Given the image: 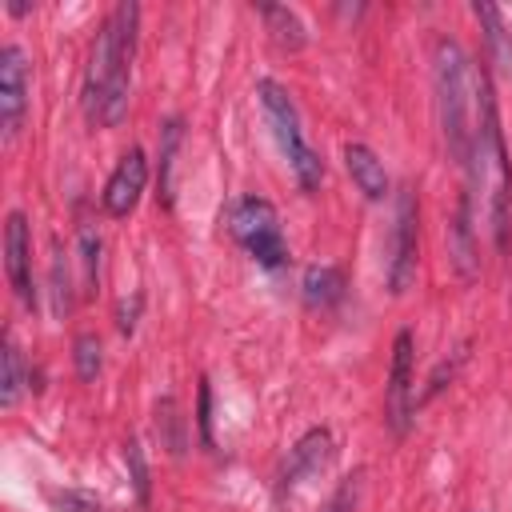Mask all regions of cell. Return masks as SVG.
<instances>
[{
  "mask_svg": "<svg viewBox=\"0 0 512 512\" xmlns=\"http://www.w3.org/2000/svg\"><path fill=\"white\" fill-rule=\"evenodd\" d=\"M136 24H140V8L124 0L108 12V20L92 40L80 100H84V116L96 128H116L128 112V68L136 52Z\"/></svg>",
  "mask_w": 512,
  "mask_h": 512,
  "instance_id": "obj_1",
  "label": "cell"
},
{
  "mask_svg": "<svg viewBox=\"0 0 512 512\" xmlns=\"http://www.w3.org/2000/svg\"><path fill=\"white\" fill-rule=\"evenodd\" d=\"M432 80H436V112H440V132L456 164H468L472 140H476V120H480V96L488 76L476 72L472 56L456 40H436L432 48Z\"/></svg>",
  "mask_w": 512,
  "mask_h": 512,
  "instance_id": "obj_2",
  "label": "cell"
},
{
  "mask_svg": "<svg viewBox=\"0 0 512 512\" xmlns=\"http://www.w3.org/2000/svg\"><path fill=\"white\" fill-rule=\"evenodd\" d=\"M464 168L472 172V188L484 192V208H488L496 248L508 252V240H512V164H508V148H504V136H500L492 84H484L476 140H472V156H468Z\"/></svg>",
  "mask_w": 512,
  "mask_h": 512,
  "instance_id": "obj_3",
  "label": "cell"
},
{
  "mask_svg": "<svg viewBox=\"0 0 512 512\" xmlns=\"http://www.w3.org/2000/svg\"><path fill=\"white\" fill-rule=\"evenodd\" d=\"M256 96L264 104V116L272 124V136H276V144H280V152H284V160H288L300 192H316L320 180H324V164H320V152L308 144V136L300 128V108H296L292 92L280 80H268L264 76L256 84Z\"/></svg>",
  "mask_w": 512,
  "mask_h": 512,
  "instance_id": "obj_4",
  "label": "cell"
},
{
  "mask_svg": "<svg viewBox=\"0 0 512 512\" xmlns=\"http://www.w3.org/2000/svg\"><path fill=\"white\" fill-rule=\"evenodd\" d=\"M228 232L268 272L288 264V244H284V232H280V212L264 196H240L228 208Z\"/></svg>",
  "mask_w": 512,
  "mask_h": 512,
  "instance_id": "obj_5",
  "label": "cell"
},
{
  "mask_svg": "<svg viewBox=\"0 0 512 512\" xmlns=\"http://www.w3.org/2000/svg\"><path fill=\"white\" fill-rule=\"evenodd\" d=\"M416 240H420L416 192H412V188H400V196H396V216H392V228H388V260H384L388 288H392L396 296L408 292V284H412V276H416Z\"/></svg>",
  "mask_w": 512,
  "mask_h": 512,
  "instance_id": "obj_6",
  "label": "cell"
},
{
  "mask_svg": "<svg viewBox=\"0 0 512 512\" xmlns=\"http://www.w3.org/2000/svg\"><path fill=\"white\" fill-rule=\"evenodd\" d=\"M412 360H416V344L412 332H396L392 340V364H388V388H384V420L396 436L408 432L412 412H416V396H412Z\"/></svg>",
  "mask_w": 512,
  "mask_h": 512,
  "instance_id": "obj_7",
  "label": "cell"
},
{
  "mask_svg": "<svg viewBox=\"0 0 512 512\" xmlns=\"http://www.w3.org/2000/svg\"><path fill=\"white\" fill-rule=\"evenodd\" d=\"M24 112H28V60L20 44H4L0 48V128L8 140L20 132Z\"/></svg>",
  "mask_w": 512,
  "mask_h": 512,
  "instance_id": "obj_8",
  "label": "cell"
},
{
  "mask_svg": "<svg viewBox=\"0 0 512 512\" xmlns=\"http://www.w3.org/2000/svg\"><path fill=\"white\" fill-rule=\"evenodd\" d=\"M4 272L12 292L24 308H36V280H32V232L24 212H8L4 220Z\"/></svg>",
  "mask_w": 512,
  "mask_h": 512,
  "instance_id": "obj_9",
  "label": "cell"
},
{
  "mask_svg": "<svg viewBox=\"0 0 512 512\" xmlns=\"http://www.w3.org/2000/svg\"><path fill=\"white\" fill-rule=\"evenodd\" d=\"M144 184H148V160H144V152H140V148H128V152L120 156V164L112 168V176H108L104 192H100L104 212H108V216H116V220H124V216L140 204Z\"/></svg>",
  "mask_w": 512,
  "mask_h": 512,
  "instance_id": "obj_10",
  "label": "cell"
},
{
  "mask_svg": "<svg viewBox=\"0 0 512 512\" xmlns=\"http://www.w3.org/2000/svg\"><path fill=\"white\" fill-rule=\"evenodd\" d=\"M328 460H332V432H328V428H308V432L288 448V456H284V464H280V472H276V496H288L308 472L324 468Z\"/></svg>",
  "mask_w": 512,
  "mask_h": 512,
  "instance_id": "obj_11",
  "label": "cell"
},
{
  "mask_svg": "<svg viewBox=\"0 0 512 512\" xmlns=\"http://www.w3.org/2000/svg\"><path fill=\"white\" fill-rule=\"evenodd\" d=\"M472 16L480 20L484 44H488V60L496 64L500 76L512 80V24L504 20V12H500L496 4H484V0L472 4Z\"/></svg>",
  "mask_w": 512,
  "mask_h": 512,
  "instance_id": "obj_12",
  "label": "cell"
},
{
  "mask_svg": "<svg viewBox=\"0 0 512 512\" xmlns=\"http://www.w3.org/2000/svg\"><path fill=\"white\" fill-rule=\"evenodd\" d=\"M344 168H348L352 184H356L368 200H384V196H388V172H384L380 156H376L368 144H360V140L344 144Z\"/></svg>",
  "mask_w": 512,
  "mask_h": 512,
  "instance_id": "obj_13",
  "label": "cell"
},
{
  "mask_svg": "<svg viewBox=\"0 0 512 512\" xmlns=\"http://www.w3.org/2000/svg\"><path fill=\"white\" fill-rule=\"evenodd\" d=\"M448 256H452L456 276L476 280L480 260H476V244H472V196H468V192L460 196V204H456V220H452V228H448Z\"/></svg>",
  "mask_w": 512,
  "mask_h": 512,
  "instance_id": "obj_14",
  "label": "cell"
},
{
  "mask_svg": "<svg viewBox=\"0 0 512 512\" xmlns=\"http://www.w3.org/2000/svg\"><path fill=\"white\" fill-rule=\"evenodd\" d=\"M300 292L308 308H332L344 296V272L336 264H312L300 280Z\"/></svg>",
  "mask_w": 512,
  "mask_h": 512,
  "instance_id": "obj_15",
  "label": "cell"
},
{
  "mask_svg": "<svg viewBox=\"0 0 512 512\" xmlns=\"http://www.w3.org/2000/svg\"><path fill=\"white\" fill-rule=\"evenodd\" d=\"M256 12H260V20L268 24V32H272V40L280 48H288V52L304 48L308 32H304V24H300V16L292 8H284V4H256Z\"/></svg>",
  "mask_w": 512,
  "mask_h": 512,
  "instance_id": "obj_16",
  "label": "cell"
},
{
  "mask_svg": "<svg viewBox=\"0 0 512 512\" xmlns=\"http://www.w3.org/2000/svg\"><path fill=\"white\" fill-rule=\"evenodd\" d=\"M180 136H184V120L168 116L160 124V200L164 204H172V156L180 148Z\"/></svg>",
  "mask_w": 512,
  "mask_h": 512,
  "instance_id": "obj_17",
  "label": "cell"
},
{
  "mask_svg": "<svg viewBox=\"0 0 512 512\" xmlns=\"http://www.w3.org/2000/svg\"><path fill=\"white\" fill-rule=\"evenodd\" d=\"M20 388H24L20 348L12 344V336H4V348H0V404L12 408V404L20 400Z\"/></svg>",
  "mask_w": 512,
  "mask_h": 512,
  "instance_id": "obj_18",
  "label": "cell"
},
{
  "mask_svg": "<svg viewBox=\"0 0 512 512\" xmlns=\"http://www.w3.org/2000/svg\"><path fill=\"white\" fill-rule=\"evenodd\" d=\"M156 432L164 436V444H168L172 456L184 452V416L176 412V400H172V396H164V400L156 404Z\"/></svg>",
  "mask_w": 512,
  "mask_h": 512,
  "instance_id": "obj_19",
  "label": "cell"
},
{
  "mask_svg": "<svg viewBox=\"0 0 512 512\" xmlns=\"http://www.w3.org/2000/svg\"><path fill=\"white\" fill-rule=\"evenodd\" d=\"M464 360H468V344H460V348H456V352H452L448 360H440V364L432 368V376H428L424 392L416 396V408H420V404H428V400H432L436 392H444V388H448V384L456 380V372H460V364H464Z\"/></svg>",
  "mask_w": 512,
  "mask_h": 512,
  "instance_id": "obj_20",
  "label": "cell"
},
{
  "mask_svg": "<svg viewBox=\"0 0 512 512\" xmlns=\"http://www.w3.org/2000/svg\"><path fill=\"white\" fill-rule=\"evenodd\" d=\"M72 364H76V376H80V380H96V376H100L104 356H100V340H96L92 332H80V336L72 340Z\"/></svg>",
  "mask_w": 512,
  "mask_h": 512,
  "instance_id": "obj_21",
  "label": "cell"
},
{
  "mask_svg": "<svg viewBox=\"0 0 512 512\" xmlns=\"http://www.w3.org/2000/svg\"><path fill=\"white\" fill-rule=\"evenodd\" d=\"M124 464H128V476H132V488H136V504L144 508L148 504V460H144L140 440L124 444Z\"/></svg>",
  "mask_w": 512,
  "mask_h": 512,
  "instance_id": "obj_22",
  "label": "cell"
},
{
  "mask_svg": "<svg viewBox=\"0 0 512 512\" xmlns=\"http://www.w3.org/2000/svg\"><path fill=\"white\" fill-rule=\"evenodd\" d=\"M52 308H56V316L72 312V280H68V264H64L60 244H56V256H52Z\"/></svg>",
  "mask_w": 512,
  "mask_h": 512,
  "instance_id": "obj_23",
  "label": "cell"
},
{
  "mask_svg": "<svg viewBox=\"0 0 512 512\" xmlns=\"http://www.w3.org/2000/svg\"><path fill=\"white\" fill-rule=\"evenodd\" d=\"M48 500L56 512H100V500L84 488H52Z\"/></svg>",
  "mask_w": 512,
  "mask_h": 512,
  "instance_id": "obj_24",
  "label": "cell"
},
{
  "mask_svg": "<svg viewBox=\"0 0 512 512\" xmlns=\"http://www.w3.org/2000/svg\"><path fill=\"white\" fill-rule=\"evenodd\" d=\"M80 260H84V288L92 292L100 280V236L92 228H80Z\"/></svg>",
  "mask_w": 512,
  "mask_h": 512,
  "instance_id": "obj_25",
  "label": "cell"
},
{
  "mask_svg": "<svg viewBox=\"0 0 512 512\" xmlns=\"http://www.w3.org/2000/svg\"><path fill=\"white\" fill-rule=\"evenodd\" d=\"M356 496H360V472L344 476V480L336 484V492L328 496V504H324L320 512H352V508H356Z\"/></svg>",
  "mask_w": 512,
  "mask_h": 512,
  "instance_id": "obj_26",
  "label": "cell"
},
{
  "mask_svg": "<svg viewBox=\"0 0 512 512\" xmlns=\"http://www.w3.org/2000/svg\"><path fill=\"white\" fill-rule=\"evenodd\" d=\"M196 428H200V444L212 448L216 440H212V388H208V380H200V388H196Z\"/></svg>",
  "mask_w": 512,
  "mask_h": 512,
  "instance_id": "obj_27",
  "label": "cell"
},
{
  "mask_svg": "<svg viewBox=\"0 0 512 512\" xmlns=\"http://www.w3.org/2000/svg\"><path fill=\"white\" fill-rule=\"evenodd\" d=\"M140 304H144V296L136 292L132 300H120V308H116V328L124 332V336H132L136 332V316H140Z\"/></svg>",
  "mask_w": 512,
  "mask_h": 512,
  "instance_id": "obj_28",
  "label": "cell"
}]
</instances>
